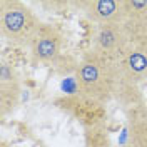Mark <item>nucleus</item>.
I'll use <instances>...</instances> for the list:
<instances>
[{"label":"nucleus","mask_w":147,"mask_h":147,"mask_svg":"<svg viewBox=\"0 0 147 147\" xmlns=\"http://www.w3.org/2000/svg\"><path fill=\"white\" fill-rule=\"evenodd\" d=\"M125 110L129 144L134 147H147V105H134Z\"/></svg>","instance_id":"nucleus-9"},{"label":"nucleus","mask_w":147,"mask_h":147,"mask_svg":"<svg viewBox=\"0 0 147 147\" xmlns=\"http://www.w3.org/2000/svg\"><path fill=\"white\" fill-rule=\"evenodd\" d=\"M79 5L84 9L85 17L95 25L122 24L125 20L124 0H89Z\"/></svg>","instance_id":"nucleus-7"},{"label":"nucleus","mask_w":147,"mask_h":147,"mask_svg":"<svg viewBox=\"0 0 147 147\" xmlns=\"http://www.w3.org/2000/svg\"><path fill=\"white\" fill-rule=\"evenodd\" d=\"M54 104L62 112H65L69 117L77 120L84 129L104 125L105 119H107L105 104L89 99L82 94H69V95L57 97Z\"/></svg>","instance_id":"nucleus-4"},{"label":"nucleus","mask_w":147,"mask_h":147,"mask_svg":"<svg viewBox=\"0 0 147 147\" xmlns=\"http://www.w3.org/2000/svg\"><path fill=\"white\" fill-rule=\"evenodd\" d=\"M84 144L85 147H112L109 137V130L105 125H95V127L84 129Z\"/></svg>","instance_id":"nucleus-11"},{"label":"nucleus","mask_w":147,"mask_h":147,"mask_svg":"<svg viewBox=\"0 0 147 147\" xmlns=\"http://www.w3.org/2000/svg\"><path fill=\"white\" fill-rule=\"evenodd\" d=\"M127 49V32L122 24L97 25L92 37V50L109 60L119 62Z\"/></svg>","instance_id":"nucleus-6"},{"label":"nucleus","mask_w":147,"mask_h":147,"mask_svg":"<svg viewBox=\"0 0 147 147\" xmlns=\"http://www.w3.org/2000/svg\"><path fill=\"white\" fill-rule=\"evenodd\" d=\"M74 79L79 94L100 104H107L115 97L122 75L117 62L95 54L90 49L80 57Z\"/></svg>","instance_id":"nucleus-1"},{"label":"nucleus","mask_w":147,"mask_h":147,"mask_svg":"<svg viewBox=\"0 0 147 147\" xmlns=\"http://www.w3.org/2000/svg\"><path fill=\"white\" fill-rule=\"evenodd\" d=\"M127 49L119 62V70L124 80L140 84L147 79V17L125 18Z\"/></svg>","instance_id":"nucleus-2"},{"label":"nucleus","mask_w":147,"mask_h":147,"mask_svg":"<svg viewBox=\"0 0 147 147\" xmlns=\"http://www.w3.org/2000/svg\"><path fill=\"white\" fill-rule=\"evenodd\" d=\"M62 47L64 35L60 30L50 24H42L28 45L32 62L40 65H55L62 57Z\"/></svg>","instance_id":"nucleus-5"},{"label":"nucleus","mask_w":147,"mask_h":147,"mask_svg":"<svg viewBox=\"0 0 147 147\" xmlns=\"http://www.w3.org/2000/svg\"><path fill=\"white\" fill-rule=\"evenodd\" d=\"M42 27L40 18L20 0L0 2V34L10 45L28 47Z\"/></svg>","instance_id":"nucleus-3"},{"label":"nucleus","mask_w":147,"mask_h":147,"mask_svg":"<svg viewBox=\"0 0 147 147\" xmlns=\"http://www.w3.org/2000/svg\"><path fill=\"white\" fill-rule=\"evenodd\" d=\"M22 80L18 72L7 62L0 65V114L2 117L12 114L20 104Z\"/></svg>","instance_id":"nucleus-8"},{"label":"nucleus","mask_w":147,"mask_h":147,"mask_svg":"<svg viewBox=\"0 0 147 147\" xmlns=\"http://www.w3.org/2000/svg\"><path fill=\"white\" fill-rule=\"evenodd\" d=\"M114 99H117V100L124 105V109L134 107V105H140V104H146L142 94L139 92L137 84H130V82H127V80H124V79L120 80Z\"/></svg>","instance_id":"nucleus-10"},{"label":"nucleus","mask_w":147,"mask_h":147,"mask_svg":"<svg viewBox=\"0 0 147 147\" xmlns=\"http://www.w3.org/2000/svg\"><path fill=\"white\" fill-rule=\"evenodd\" d=\"M119 147H134V146H130V144L127 142V144H122V146H119Z\"/></svg>","instance_id":"nucleus-12"}]
</instances>
